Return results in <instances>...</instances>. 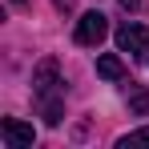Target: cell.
<instances>
[{
  "mask_svg": "<svg viewBox=\"0 0 149 149\" xmlns=\"http://www.w3.org/2000/svg\"><path fill=\"white\" fill-rule=\"evenodd\" d=\"M32 101H36L45 125H61L65 121V85H61V65L52 56L32 69Z\"/></svg>",
  "mask_w": 149,
  "mask_h": 149,
  "instance_id": "cell-1",
  "label": "cell"
},
{
  "mask_svg": "<svg viewBox=\"0 0 149 149\" xmlns=\"http://www.w3.org/2000/svg\"><path fill=\"white\" fill-rule=\"evenodd\" d=\"M129 113L133 117H149V89H129Z\"/></svg>",
  "mask_w": 149,
  "mask_h": 149,
  "instance_id": "cell-6",
  "label": "cell"
},
{
  "mask_svg": "<svg viewBox=\"0 0 149 149\" xmlns=\"http://www.w3.org/2000/svg\"><path fill=\"white\" fill-rule=\"evenodd\" d=\"M141 145H149V125H145V129H133V133H125L121 141H117V149H141Z\"/></svg>",
  "mask_w": 149,
  "mask_h": 149,
  "instance_id": "cell-7",
  "label": "cell"
},
{
  "mask_svg": "<svg viewBox=\"0 0 149 149\" xmlns=\"http://www.w3.org/2000/svg\"><path fill=\"white\" fill-rule=\"evenodd\" d=\"M105 32H109V16H101V12H85V16L77 20V45L97 49L101 40H105Z\"/></svg>",
  "mask_w": 149,
  "mask_h": 149,
  "instance_id": "cell-2",
  "label": "cell"
},
{
  "mask_svg": "<svg viewBox=\"0 0 149 149\" xmlns=\"http://www.w3.org/2000/svg\"><path fill=\"white\" fill-rule=\"evenodd\" d=\"M117 49L129 52V56H145V52H149V28L125 20V24L117 28Z\"/></svg>",
  "mask_w": 149,
  "mask_h": 149,
  "instance_id": "cell-3",
  "label": "cell"
},
{
  "mask_svg": "<svg viewBox=\"0 0 149 149\" xmlns=\"http://www.w3.org/2000/svg\"><path fill=\"white\" fill-rule=\"evenodd\" d=\"M97 73L105 77V81H125V65L117 56H97Z\"/></svg>",
  "mask_w": 149,
  "mask_h": 149,
  "instance_id": "cell-5",
  "label": "cell"
},
{
  "mask_svg": "<svg viewBox=\"0 0 149 149\" xmlns=\"http://www.w3.org/2000/svg\"><path fill=\"white\" fill-rule=\"evenodd\" d=\"M0 137H4V145H8V149H32L36 129L24 125V121H16V117H4V121H0Z\"/></svg>",
  "mask_w": 149,
  "mask_h": 149,
  "instance_id": "cell-4",
  "label": "cell"
},
{
  "mask_svg": "<svg viewBox=\"0 0 149 149\" xmlns=\"http://www.w3.org/2000/svg\"><path fill=\"white\" fill-rule=\"evenodd\" d=\"M121 8H125V12H141V8H145V0H121Z\"/></svg>",
  "mask_w": 149,
  "mask_h": 149,
  "instance_id": "cell-8",
  "label": "cell"
},
{
  "mask_svg": "<svg viewBox=\"0 0 149 149\" xmlns=\"http://www.w3.org/2000/svg\"><path fill=\"white\" fill-rule=\"evenodd\" d=\"M12 4H28V0H12Z\"/></svg>",
  "mask_w": 149,
  "mask_h": 149,
  "instance_id": "cell-9",
  "label": "cell"
}]
</instances>
